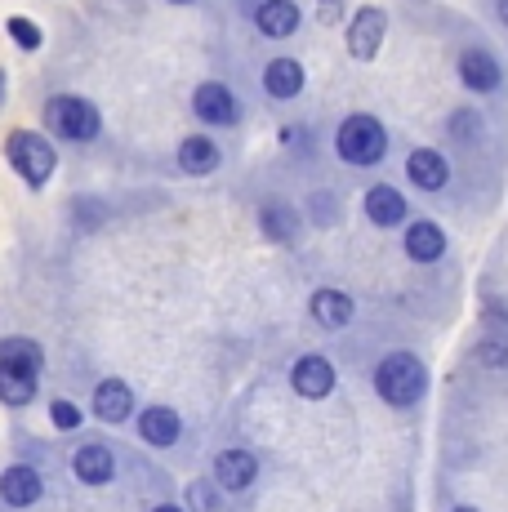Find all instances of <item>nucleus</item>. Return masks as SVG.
Instances as JSON below:
<instances>
[{"label":"nucleus","mask_w":508,"mask_h":512,"mask_svg":"<svg viewBox=\"0 0 508 512\" xmlns=\"http://www.w3.org/2000/svg\"><path fill=\"white\" fill-rule=\"evenodd\" d=\"M366 214H370V223H379V228H397V223L406 219V196L397 192V187H388V183L370 187L366 192Z\"/></svg>","instance_id":"nucleus-13"},{"label":"nucleus","mask_w":508,"mask_h":512,"mask_svg":"<svg viewBox=\"0 0 508 512\" xmlns=\"http://www.w3.org/2000/svg\"><path fill=\"white\" fill-rule=\"evenodd\" d=\"M259 223H263V232H268L272 241H295V232H299V219H295V210H290V205H281V201L263 205Z\"/></svg>","instance_id":"nucleus-22"},{"label":"nucleus","mask_w":508,"mask_h":512,"mask_svg":"<svg viewBox=\"0 0 508 512\" xmlns=\"http://www.w3.org/2000/svg\"><path fill=\"white\" fill-rule=\"evenodd\" d=\"M72 468H76V477L85 481V486H103V481H112V450L107 446H85V450H76L72 455Z\"/></svg>","instance_id":"nucleus-19"},{"label":"nucleus","mask_w":508,"mask_h":512,"mask_svg":"<svg viewBox=\"0 0 508 512\" xmlns=\"http://www.w3.org/2000/svg\"><path fill=\"white\" fill-rule=\"evenodd\" d=\"M254 27H259L268 41H286L299 27V5L295 0H263L259 14H254Z\"/></svg>","instance_id":"nucleus-9"},{"label":"nucleus","mask_w":508,"mask_h":512,"mask_svg":"<svg viewBox=\"0 0 508 512\" xmlns=\"http://www.w3.org/2000/svg\"><path fill=\"white\" fill-rule=\"evenodd\" d=\"M32 397H36V374L0 361V401H5V406H27Z\"/></svg>","instance_id":"nucleus-21"},{"label":"nucleus","mask_w":508,"mask_h":512,"mask_svg":"<svg viewBox=\"0 0 508 512\" xmlns=\"http://www.w3.org/2000/svg\"><path fill=\"white\" fill-rule=\"evenodd\" d=\"M263 90L272 98H295L304 90V67H299L295 58H272L268 72H263Z\"/></svg>","instance_id":"nucleus-17"},{"label":"nucleus","mask_w":508,"mask_h":512,"mask_svg":"<svg viewBox=\"0 0 508 512\" xmlns=\"http://www.w3.org/2000/svg\"><path fill=\"white\" fill-rule=\"evenodd\" d=\"M384 9L366 5L361 14H353V23H348V54L357 58V63H370V58L379 54V41H384Z\"/></svg>","instance_id":"nucleus-5"},{"label":"nucleus","mask_w":508,"mask_h":512,"mask_svg":"<svg viewBox=\"0 0 508 512\" xmlns=\"http://www.w3.org/2000/svg\"><path fill=\"white\" fill-rule=\"evenodd\" d=\"M459 81H464L473 94H491V90H500L504 72H500V63H495L491 54H482V49H473V54H464V58H459Z\"/></svg>","instance_id":"nucleus-10"},{"label":"nucleus","mask_w":508,"mask_h":512,"mask_svg":"<svg viewBox=\"0 0 508 512\" xmlns=\"http://www.w3.org/2000/svg\"><path fill=\"white\" fill-rule=\"evenodd\" d=\"M384 147H388L384 125H379L375 116H366V112L348 116V121L339 125V134H335V152L344 156L348 165H361V170H366V165H379Z\"/></svg>","instance_id":"nucleus-2"},{"label":"nucleus","mask_w":508,"mask_h":512,"mask_svg":"<svg viewBox=\"0 0 508 512\" xmlns=\"http://www.w3.org/2000/svg\"><path fill=\"white\" fill-rule=\"evenodd\" d=\"M139 437L148 441V446H174V441H179V415L165 406H148L139 415Z\"/></svg>","instance_id":"nucleus-16"},{"label":"nucleus","mask_w":508,"mask_h":512,"mask_svg":"<svg viewBox=\"0 0 508 512\" xmlns=\"http://www.w3.org/2000/svg\"><path fill=\"white\" fill-rule=\"evenodd\" d=\"M156 512H183V508H170V504H161V508H156Z\"/></svg>","instance_id":"nucleus-29"},{"label":"nucleus","mask_w":508,"mask_h":512,"mask_svg":"<svg viewBox=\"0 0 508 512\" xmlns=\"http://www.w3.org/2000/svg\"><path fill=\"white\" fill-rule=\"evenodd\" d=\"M455 512H477V508H455Z\"/></svg>","instance_id":"nucleus-31"},{"label":"nucleus","mask_w":508,"mask_h":512,"mask_svg":"<svg viewBox=\"0 0 508 512\" xmlns=\"http://www.w3.org/2000/svg\"><path fill=\"white\" fill-rule=\"evenodd\" d=\"M192 107H197V116L205 125H232L237 121V98H232L228 85L219 81H205L197 94H192Z\"/></svg>","instance_id":"nucleus-6"},{"label":"nucleus","mask_w":508,"mask_h":512,"mask_svg":"<svg viewBox=\"0 0 508 512\" xmlns=\"http://www.w3.org/2000/svg\"><path fill=\"white\" fill-rule=\"evenodd\" d=\"M45 125H50L58 139H72V143H90V139H99V130H103L94 103H85V98H76V94L50 98V103H45Z\"/></svg>","instance_id":"nucleus-3"},{"label":"nucleus","mask_w":508,"mask_h":512,"mask_svg":"<svg viewBox=\"0 0 508 512\" xmlns=\"http://www.w3.org/2000/svg\"><path fill=\"white\" fill-rule=\"evenodd\" d=\"M174 5H192V0H174Z\"/></svg>","instance_id":"nucleus-30"},{"label":"nucleus","mask_w":508,"mask_h":512,"mask_svg":"<svg viewBox=\"0 0 508 512\" xmlns=\"http://www.w3.org/2000/svg\"><path fill=\"white\" fill-rule=\"evenodd\" d=\"M500 14H504V23H508V0H500Z\"/></svg>","instance_id":"nucleus-28"},{"label":"nucleus","mask_w":508,"mask_h":512,"mask_svg":"<svg viewBox=\"0 0 508 512\" xmlns=\"http://www.w3.org/2000/svg\"><path fill=\"white\" fill-rule=\"evenodd\" d=\"M290 383H295L299 397L321 401V397H330V392H335V366H330L326 357H304L295 366V374H290Z\"/></svg>","instance_id":"nucleus-7"},{"label":"nucleus","mask_w":508,"mask_h":512,"mask_svg":"<svg viewBox=\"0 0 508 512\" xmlns=\"http://www.w3.org/2000/svg\"><path fill=\"white\" fill-rule=\"evenodd\" d=\"M424 383H428V374L410 352H388V357L375 366V392L397 410L415 406V401L424 397Z\"/></svg>","instance_id":"nucleus-1"},{"label":"nucleus","mask_w":508,"mask_h":512,"mask_svg":"<svg viewBox=\"0 0 508 512\" xmlns=\"http://www.w3.org/2000/svg\"><path fill=\"white\" fill-rule=\"evenodd\" d=\"M0 361H5V366L27 370V374H41V348H36L32 339H9V343H0Z\"/></svg>","instance_id":"nucleus-23"},{"label":"nucleus","mask_w":508,"mask_h":512,"mask_svg":"<svg viewBox=\"0 0 508 512\" xmlns=\"http://www.w3.org/2000/svg\"><path fill=\"white\" fill-rule=\"evenodd\" d=\"M477 357H482L486 366H508V343H486Z\"/></svg>","instance_id":"nucleus-26"},{"label":"nucleus","mask_w":508,"mask_h":512,"mask_svg":"<svg viewBox=\"0 0 508 512\" xmlns=\"http://www.w3.org/2000/svg\"><path fill=\"white\" fill-rule=\"evenodd\" d=\"M406 254L415 263H437L446 254V232L437 223H410L406 232Z\"/></svg>","instance_id":"nucleus-15"},{"label":"nucleus","mask_w":508,"mask_h":512,"mask_svg":"<svg viewBox=\"0 0 508 512\" xmlns=\"http://www.w3.org/2000/svg\"><path fill=\"white\" fill-rule=\"evenodd\" d=\"M179 165H183V174H210V170H219V147H214L205 134H192V139H183L179 143Z\"/></svg>","instance_id":"nucleus-20"},{"label":"nucleus","mask_w":508,"mask_h":512,"mask_svg":"<svg viewBox=\"0 0 508 512\" xmlns=\"http://www.w3.org/2000/svg\"><path fill=\"white\" fill-rule=\"evenodd\" d=\"M9 161H14V170L23 174L32 187H45L54 179V165H58V156H54V143L50 139H41V134H32V130H18V134H9Z\"/></svg>","instance_id":"nucleus-4"},{"label":"nucleus","mask_w":508,"mask_h":512,"mask_svg":"<svg viewBox=\"0 0 508 512\" xmlns=\"http://www.w3.org/2000/svg\"><path fill=\"white\" fill-rule=\"evenodd\" d=\"M254 455L250 450H223L219 459H214V477H219L223 490H246L254 486Z\"/></svg>","instance_id":"nucleus-14"},{"label":"nucleus","mask_w":508,"mask_h":512,"mask_svg":"<svg viewBox=\"0 0 508 512\" xmlns=\"http://www.w3.org/2000/svg\"><path fill=\"white\" fill-rule=\"evenodd\" d=\"M406 174H410V183H415V187H424V192H437V187H446V179H451V165H446L442 152H433V147H419V152H410Z\"/></svg>","instance_id":"nucleus-11"},{"label":"nucleus","mask_w":508,"mask_h":512,"mask_svg":"<svg viewBox=\"0 0 508 512\" xmlns=\"http://www.w3.org/2000/svg\"><path fill=\"white\" fill-rule=\"evenodd\" d=\"M312 317H317L326 330H339L353 321V299H348L344 290H317L312 294Z\"/></svg>","instance_id":"nucleus-18"},{"label":"nucleus","mask_w":508,"mask_h":512,"mask_svg":"<svg viewBox=\"0 0 508 512\" xmlns=\"http://www.w3.org/2000/svg\"><path fill=\"white\" fill-rule=\"evenodd\" d=\"M130 410H134V397L121 379H103L99 388H94V415H99L103 423H125Z\"/></svg>","instance_id":"nucleus-12"},{"label":"nucleus","mask_w":508,"mask_h":512,"mask_svg":"<svg viewBox=\"0 0 508 512\" xmlns=\"http://www.w3.org/2000/svg\"><path fill=\"white\" fill-rule=\"evenodd\" d=\"M0 85H5V72H0Z\"/></svg>","instance_id":"nucleus-32"},{"label":"nucleus","mask_w":508,"mask_h":512,"mask_svg":"<svg viewBox=\"0 0 508 512\" xmlns=\"http://www.w3.org/2000/svg\"><path fill=\"white\" fill-rule=\"evenodd\" d=\"M9 36H14V45L18 49H41V41H45V36H41V27H36L32 23V18H23V14H18V18H9Z\"/></svg>","instance_id":"nucleus-24"},{"label":"nucleus","mask_w":508,"mask_h":512,"mask_svg":"<svg viewBox=\"0 0 508 512\" xmlns=\"http://www.w3.org/2000/svg\"><path fill=\"white\" fill-rule=\"evenodd\" d=\"M50 419H54V428H76V423H81V410H76L72 401H54Z\"/></svg>","instance_id":"nucleus-25"},{"label":"nucleus","mask_w":508,"mask_h":512,"mask_svg":"<svg viewBox=\"0 0 508 512\" xmlns=\"http://www.w3.org/2000/svg\"><path fill=\"white\" fill-rule=\"evenodd\" d=\"M339 9H344V0H321V9H317V14H321V23H335V18H339Z\"/></svg>","instance_id":"nucleus-27"},{"label":"nucleus","mask_w":508,"mask_h":512,"mask_svg":"<svg viewBox=\"0 0 508 512\" xmlns=\"http://www.w3.org/2000/svg\"><path fill=\"white\" fill-rule=\"evenodd\" d=\"M0 499H5L9 508H32L36 499H41V472L27 464L5 468L0 472Z\"/></svg>","instance_id":"nucleus-8"}]
</instances>
